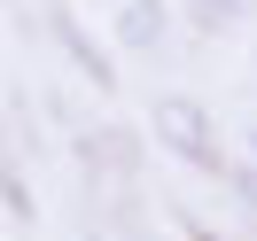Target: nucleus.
<instances>
[{
    "mask_svg": "<svg viewBox=\"0 0 257 241\" xmlns=\"http://www.w3.org/2000/svg\"><path fill=\"white\" fill-rule=\"evenodd\" d=\"M148 117H156V140L172 148V156H187V163H203V171H218V148H210V117H203V101L164 94Z\"/></svg>",
    "mask_w": 257,
    "mask_h": 241,
    "instance_id": "obj_1",
    "label": "nucleus"
},
{
    "mask_svg": "<svg viewBox=\"0 0 257 241\" xmlns=\"http://www.w3.org/2000/svg\"><path fill=\"white\" fill-rule=\"evenodd\" d=\"M117 39H125V47H156V39H164V0H125Z\"/></svg>",
    "mask_w": 257,
    "mask_h": 241,
    "instance_id": "obj_2",
    "label": "nucleus"
},
{
    "mask_svg": "<svg viewBox=\"0 0 257 241\" xmlns=\"http://www.w3.org/2000/svg\"><path fill=\"white\" fill-rule=\"evenodd\" d=\"M203 241H210V233H203Z\"/></svg>",
    "mask_w": 257,
    "mask_h": 241,
    "instance_id": "obj_3",
    "label": "nucleus"
}]
</instances>
